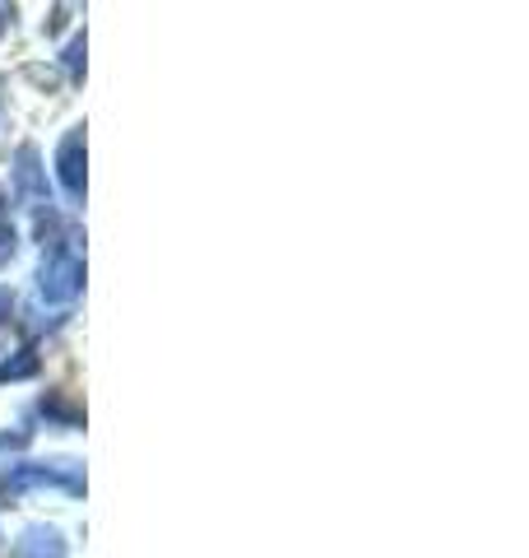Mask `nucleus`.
<instances>
[{
	"label": "nucleus",
	"mask_w": 529,
	"mask_h": 558,
	"mask_svg": "<svg viewBox=\"0 0 529 558\" xmlns=\"http://www.w3.org/2000/svg\"><path fill=\"white\" fill-rule=\"evenodd\" d=\"M79 289H84V256L75 247V238H61V242H51L47 256H42V266H38V293H42V303H75L79 299Z\"/></svg>",
	"instance_id": "f257e3e1"
},
{
	"label": "nucleus",
	"mask_w": 529,
	"mask_h": 558,
	"mask_svg": "<svg viewBox=\"0 0 529 558\" xmlns=\"http://www.w3.org/2000/svg\"><path fill=\"white\" fill-rule=\"evenodd\" d=\"M10 494H24V488H65L70 498H84V461H24L10 470Z\"/></svg>",
	"instance_id": "f03ea898"
},
{
	"label": "nucleus",
	"mask_w": 529,
	"mask_h": 558,
	"mask_svg": "<svg viewBox=\"0 0 529 558\" xmlns=\"http://www.w3.org/2000/svg\"><path fill=\"white\" fill-rule=\"evenodd\" d=\"M57 182L70 201H84L88 191V149H84V126H70L57 145Z\"/></svg>",
	"instance_id": "7ed1b4c3"
},
{
	"label": "nucleus",
	"mask_w": 529,
	"mask_h": 558,
	"mask_svg": "<svg viewBox=\"0 0 529 558\" xmlns=\"http://www.w3.org/2000/svg\"><path fill=\"white\" fill-rule=\"evenodd\" d=\"M14 196L33 209L47 205V168L38 145H20V154H14Z\"/></svg>",
	"instance_id": "20e7f679"
},
{
	"label": "nucleus",
	"mask_w": 529,
	"mask_h": 558,
	"mask_svg": "<svg viewBox=\"0 0 529 558\" xmlns=\"http://www.w3.org/2000/svg\"><path fill=\"white\" fill-rule=\"evenodd\" d=\"M10 558H70V545H65V535L57 526L33 521V526H24L20 539H14Z\"/></svg>",
	"instance_id": "39448f33"
},
{
	"label": "nucleus",
	"mask_w": 529,
	"mask_h": 558,
	"mask_svg": "<svg viewBox=\"0 0 529 558\" xmlns=\"http://www.w3.org/2000/svg\"><path fill=\"white\" fill-rule=\"evenodd\" d=\"M38 410H42L47 424H57V428H79L84 424V405H75L65 391H47L38 400Z\"/></svg>",
	"instance_id": "423d86ee"
},
{
	"label": "nucleus",
	"mask_w": 529,
	"mask_h": 558,
	"mask_svg": "<svg viewBox=\"0 0 529 558\" xmlns=\"http://www.w3.org/2000/svg\"><path fill=\"white\" fill-rule=\"evenodd\" d=\"M38 368H42L38 349L24 344V349H14V354L0 363V381H28V377H38Z\"/></svg>",
	"instance_id": "0eeeda50"
},
{
	"label": "nucleus",
	"mask_w": 529,
	"mask_h": 558,
	"mask_svg": "<svg viewBox=\"0 0 529 558\" xmlns=\"http://www.w3.org/2000/svg\"><path fill=\"white\" fill-rule=\"evenodd\" d=\"M61 65H65V75H70V80H79V75H84V33H75V38L65 43Z\"/></svg>",
	"instance_id": "6e6552de"
},
{
	"label": "nucleus",
	"mask_w": 529,
	"mask_h": 558,
	"mask_svg": "<svg viewBox=\"0 0 529 558\" xmlns=\"http://www.w3.org/2000/svg\"><path fill=\"white\" fill-rule=\"evenodd\" d=\"M33 442L28 428H0V451H24Z\"/></svg>",
	"instance_id": "1a4fd4ad"
},
{
	"label": "nucleus",
	"mask_w": 529,
	"mask_h": 558,
	"mask_svg": "<svg viewBox=\"0 0 529 558\" xmlns=\"http://www.w3.org/2000/svg\"><path fill=\"white\" fill-rule=\"evenodd\" d=\"M14 247H20V233L10 229V219H0V266H10Z\"/></svg>",
	"instance_id": "9d476101"
},
{
	"label": "nucleus",
	"mask_w": 529,
	"mask_h": 558,
	"mask_svg": "<svg viewBox=\"0 0 529 558\" xmlns=\"http://www.w3.org/2000/svg\"><path fill=\"white\" fill-rule=\"evenodd\" d=\"M10 312H14V293L0 289V326H10Z\"/></svg>",
	"instance_id": "9b49d317"
},
{
	"label": "nucleus",
	"mask_w": 529,
	"mask_h": 558,
	"mask_svg": "<svg viewBox=\"0 0 529 558\" xmlns=\"http://www.w3.org/2000/svg\"><path fill=\"white\" fill-rule=\"evenodd\" d=\"M0 219H5V196H0Z\"/></svg>",
	"instance_id": "f8f14e48"
},
{
	"label": "nucleus",
	"mask_w": 529,
	"mask_h": 558,
	"mask_svg": "<svg viewBox=\"0 0 529 558\" xmlns=\"http://www.w3.org/2000/svg\"><path fill=\"white\" fill-rule=\"evenodd\" d=\"M0 28H5V10H0Z\"/></svg>",
	"instance_id": "ddd939ff"
}]
</instances>
